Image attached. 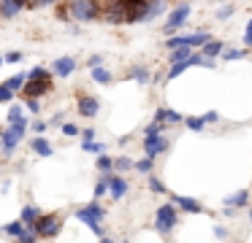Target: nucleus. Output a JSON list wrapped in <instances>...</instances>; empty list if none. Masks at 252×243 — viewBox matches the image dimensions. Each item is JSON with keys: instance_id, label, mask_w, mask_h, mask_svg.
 Here are the masks:
<instances>
[{"instance_id": "nucleus-16", "label": "nucleus", "mask_w": 252, "mask_h": 243, "mask_svg": "<svg viewBox=\"0 0 252 243\" xmlns=\"http://www.w3.org/2000/svg\"><path fill=\"white\" fill-rule=\"evenodd\" d=\"M22 8H25V0H3V3H0V14L6 16V19L17 16Z\"/></svg>"}, {"instance_id": "nucleus-40", "label": "nucleus", "mask_w": 252, "mask_h": 243, "mask_svg": "<svg viewBox=\"0 0 252 243\" xmlns=\"http://www.w3.org/2000/svg\"><path fill=\"white\" fill-rule=\"evenodd\" d=\"M63 133L65 135H79V127L76 124H63Z\"/></svg>"}, {"instance_id": "nucleus-9", "label": "nucleus", "mask_w": 252, "mask_h": 243, "mask_svg": "<svg viewBox=\"0 0 252 243\" xmlns=\"http://www.w3.org/2000/svg\"><path fill=\"white\" fill-rule=\"evenodd\" d=\"M98 111H100L98 97H93V95H82V97H79V113H82V116L93 119V116H98Z\"/></svg>"}, {"instance_id": "nucleus-46", "label": "nucleus", "mask_w": 252, "mask_h": 243, "mask_svg": "<svg viewBox=\"0 0 252 243\" xmlns=\"http://www.w3.org/2000/svg\"><path fill=\"white\" fill-rule=\"evenodd\" d=\"M52 3H57V0H35V5H52Z\"/></svg>"}, {"instance_id": "nucleus-14", "label": "nucleus", "mask_w": 252, "mask_h": 243, "mask_svg": "<svg viewBox=\"0 0 252 243\" xmlns=\"http://www.w3.org/2000/svg\"><path fill=\"white\" fill-rule=\"evenodd\" d=\"M155 119H158V122H165V124L185 122V116H182L179 111H174V108H158V111H155Z\"/></svg>"}, {"instance_id": "nucleus-8", "label": "nucleus", "mask_w": 252, "mask_h": 243, "mask_svg": "<svg viewBox=\"0 0 252 243\" xmlns=\"http://www.w3.org/2000/svg\"><path fill=\"white\" fill-rule=\"evenodd\" d=\"M25 130H28V119H25V122H14L11 127L6 130V135H3V146H6V149H14V146L25 138Z\"/></svg>"}, {"instance_id": "nucleus-37", "label": "nucleus", "mask_w": 252, "mask_h": 243, "mask_svg": "<svg viewBox=\"0 0 252 243\" xmlns=\"http://www.w3.org/2000/svg\"><path fill=\"white\" fill-rule=\"evenodd\" d=\"M244 46H252V19L247 22V27H244Z\"/></svg>"}, {"instance_id": "nucleus-27", "label": "nucleus", "mask_w": 252, "mask_h": 243, "mask_svg": "<svg viewBox=\"0 0 252 243\" xmlns=\"http://www.w3.org/2000/svg\"><path fill=\"white\" fill-rule=\"evenodd\" d=\"M133 79H136L138 84H147V81H149V70L144 68V65H138V68H133Z\"/></svg>"}, {"instance_id": "nucleus-45", "label": "nucleus", "mask_w": 252, "mask_h": 243, "mask_svg": "<svg viewBox=\"0 0 252 243\" xmlns=\"http://www.w3.org/2000/svg\"><path fill=\"white\" fill-rule=\"evenodd\" d=\"M82 135H84V140H93L95 138V130H84Z\"/></svg>"}, {"instance_id": "nucleus-38", "label": "nucleus", "mask_w": 252, "mask_h": 243, "mask_svg": "<svg viewBox=\"0 0 252 243\" xmlns=\"http://www.w3.org/2000/svg\"><path fill=\"white\" fill-rule=\"evenodd\" d=\"M230 16H233V5H225L217 11V19H230Z\"/></svg>"}, {"instance_id": "nucleus-23", "label": "nucleus", "mask_w": 252, "mask_h": 243, "mask_svg": "<svg viewBox=\"0 0 252 243\" xmlns=\"http://www.w3.org/2000/svg\"><path fill=\"white\" fill-rule=\"evenodd\" d=\"M33 149L38 151L41 157H52V146H49V140H46V138H35L33 140Z\"/></svg>"}, {"instance_id": "nucleus-31", "label": "nucleus", "mask_w": 252, "mask_h": 243, "mask_svg": "<svg viewBox=\"0 0 252 243\" xmlns=\"http://www.w3.org/2000/svg\"><path fill=\"white\" fill-rule=\"evenodd\" d=\"M106 192H109V176H103L98 184H95V197H103Z\"/></svg>"}, {"instance_id": "nucleus-21", "label": "nucleus", "mask_w": 252, "mask_h": 243, "mask_svg": "<svg viewBox=\"0 0 252 243\" xmlns=\"http://www.w3.org/2000/svg\"><path fill=\"white\" fill-rule=\"evenodd\" d=\"M185 124H187V130H192V133H201V130L203 127H206V119H203V116H187L185 119Z\"/></svg>"}, {"instance_id": "nucleus-44", "label": "nucleus", "mask_w": 252, "mask_h": 243, "mask_svg": "<svg viewBox=\"0 0 252 243\" xmlns=\"http://www.w3.org/2000/svg\"><path fill=\"white\" fill-rule=\"evenodd\" d=\"M33 130H35V133H44L46 124H44V122H35V124H33Z\"/></svg>"}, {"instance_id": "nucleus-5", "label": "nucleus", "mask_w": 252, "mask_h": 243, "mask_svg": "<svg viewBox=\"0 0 252 243\" xmlns=\"http://www.w3.org/2000/svg\"><path fill=\"white\" fill-rule=\"evenodd\" d=\"M33 230L38 232V238H55L57 232H60V219H57L55 214L49 216H38L33 224Z\"/></svg>"}, {"instance_id": "nucleus-32", "label": "nucleus", "mask_w": 252, "mask_h": 243, "mask_svg": "<svg viewBox=\"0 0 252 243\" xmlns=\"http://www.w3.org/2000/svg\"><path fill=\"white\" fill-rule=\"evenodd\" d=\"M6 232H8V235H22V232H25V221H11V224H8L6 227Z\"/></svg>"}, {"instance_id": "nucleus-7", "label": "nucleus", "mask_w": 252, "mask_h": 243, "mask_svg": "<svg viewBox=\"0 0 252 243\" xmlns=\"http://www.w3.org/2000/svg\"><path fill=\"white\" fill-rule=\"evenodd\" d=\"M209 41V32H195V35H168V49L176 46H203Z\"/></svg>"}, {"instance_id": "nucleus-19", "label": "nucleus", "mask_w": 252, "mask_h": 243, "mask_svg": "<svg viewBox=\"0 0 252 243\" xmlns=\"http://www.w3.org/2000/svg\"><path fill=\"white\" fill-rule=\"evenodd\" d=\"M38 216H41V214H38V208H35V205H25V208H22V221H25L28 227H33Z\"/></svg>"}, {"instance_id": "nucleus-4", "label": "nucleus", "mask_w": 252, "mask_h": 243, "mask_svg": "<svg viewBox=\"0 0 252 243\" xmlns=\"http://www.w3.org/2000/svg\"><path fill=\"white\" fill-rule=\"evenodd\" d=\"M187 16H190V5H187V3H179V5H176V8L168 14V22H165V30H163V32H165V35H176V30H179V27L187 22Z\"/></svg>"}, {"instance_id": "nucleus-11", "label": "nucleus", "mask_w": 252, "mask_h": 243, "mask_svg": "<svg viewBox=\"0 0 252 243\" xmlns=\"http://www.w3.org/2000/svg\"><path fill=\"white\" fill-rule=\"evenodd\" d=\"M109 194L111 200H122L127 194V181L122 176H109Z\"/></svg>"}, {"instance_id": "nucleus-29", "label": "nucleus", "mask_w": 252, "mask_h": 243, "mask_svg": "<svg viewBox=\"0 0 252 243\" xmlns=\"http://www.w3.org/2000/svg\"><path fill=\"white\" fill-rule=\"evenodd\" d=\"M25 79H28V76H22V73H19V76H11V79L6 81V84L11 86L14 92H19V89H22V86H25Z\"/></svg>"}, {"instance_id": "nucleus-35", "label": "nucleus", "mask_w": 252, "mask_h": 243, "mask_svg": "<svg viewBox=\"0 0 252 243\" xmlns=\"http://www.w3.org/2000/svg\"><path fill=\"white\" fill-rule=\"evenodd\" d=\"M82 149H84V151H93V154H103V146L95 143V140H84Z\"/></svg>"}, {"instance_id": "nucleus-22", "label": "nucleus", "mask_w": 252, "mask_h": 243, "mask_svg": "<svg viewBox=\"0 0 252 243\" xmlns=\"http://www.w3.org/2000/svg\"><path fill=\"white\" fill-rule=\"evenodd\" d=\"M93 81H98V84H109L111 73L106 68H100V65H93Z\"/></svg>"}, {"instance_id": "nucleus-28", "label": "nucleus", "mask_w": 252, "mask_h": 243, "mask_svg": "<svg viewBox=\"0 0 252 243\" xmlns=\"http://www.w3.org/2000/svg\"><path fill=\"white\" fill-rule=\"evenodd\" d=\"M14 122H25V116H22V106H11V111H8V124H14Z\"/></svg>"}, {"instance_id": "nucleus-17", "label": "nucleus", "mask_w": 252, "mask_h": 243, "mask_svg": "<svg viewBox=\"0 0 252 243\" xmlns=\"http://www.w3.org/2000/svg\"><path fill=\"white\" fill-rule=\"evenodd\" d=\"M52 70H55L57 76H63V79H65V76H71L73 70H76V62H73L71 57H60V59L55 62V68H52Z\"/></svg>"}, {"instance_id": "nucleus-15", "label": "nucleus", "mask_w": 252, "mask_h": 243, "mask_svg": "<svg viewBox=\"0 0 252 243\" xmlns=\"http://www.w3.org/2000/svg\"><path fill=\"white\" fill-rule=\"evenodd\" d=\"M165 14V0H147V11H144V22H152Z\"/></svg>"}, {"instance_id": "nucleus-10", "label": "nucleus", "mask_w": 252, "mask_h": 243, "mask_svg": "<svg viewBox=\"0 0 252 243\" xmlns=\"http://www.w3.org/2000/svg\"><path fill=\"white\" fill-rule=\"evenodd\" d=\"M52 89V81L49 79H28V86H25V95L30 97H38L44 95V92Z\"/></svg>"}, {"instance_id": "nucleus-30", "label": "nucleus", "mask_w": 252, "mask_h": 243, "mask_svg": "<svg viewBox=\"0 0 252 243\" xmlns=\"http://www.w3.org/2000/svg\"><path fill=\"white\" fill-rule=\"evenodd\" d=\"M149 189H152V192H158V194H165V192H168V187H165L160 178H155V176L149 178Z\"/></svg>"}, {"instance_id": "nucleus-25", "label": "nucleus", "mask_w": 252, "mask_h": 243, "mask_svg": "<svg viewBox=\"0 0 252 243\" xmlns=\"http://www.w3.org/2000/svg\"><path fill=\"white\" fill-rule=\"evenodd\" d=\"M247 52L244 49H228V52H222V59H228V62H236V59H244Z\"/></svg>"}, {"instance_id": "nucleus-39", "label": "nucleus", "mask_w": 252, "mask_h": 243, "mask_svg": "<svg viewBox=\"0 0 252 243\" xmlns=\"http://www.w3.org/2000/svg\"><path fill=\"white\" fill-rule=\"evenodd\" d=\"M28 111H30V113H38V111H41L38 97H30V100H28Z\"/></svg>"}, {"instance_id": "nucleus-6", "label": "nucleus", "mask_w": 252, "mask_h": 243, "mask_svg": "<svg viewBox=\"0 0 252 243\" xmlns=\"http://www.w3.org/2000/svg\"><path fill=\"white\" fill-rule=\"evenodd\" d=\"M165 149H168V138H165L163 133H147V138H144V154L158 157V154H163Z\"/></svg>"}, {"instance_id": "nucleus-3", "label": "nucleus", "mask_w": 252, "mask_h": 243, "mask_svg": "<svg viewBox=\"0 0 252 243\" xmlns=\"http://www.w3.org/2000/svg\"><path fill=\"white\" fill-rule=\"evenodd\" d=\"M176 221H179V219H176V208L171 203L160 205L158 214H155V227H158L160 232H165V235H168V232L176 227Z\"/></svg>"}, {"instance_id": "nucleus-13", "label": "nucleus", "mask_w": 252, "mask_h": 243, "mask_svg": "<svg viewBox=\"0 0 252 243\" xmlns=\"http://www.w3.org/2000/svg\"><path fill=\"white\" fill-rule=\"evenodd\" d=\"M222 203H225V208H244V205L250 203V192H247V189H239V192L228 194Z\"/></svg>"}, {"instance_id": "nucleus-36", "label": "nucleus", "mask_w": 252, "mask_h": 243, "mask_svg": "<svg viewBox=\"0 0 252 243\" xmlns=\"http://www.w3.org/2000/svg\"><path fill=\"white\" fill-rule=\"evenodd\" d=\"M49 70H46V68H41V65H38V68H33V70H30V73H28V79H49Z\"/></svg>"}, {"instance_id": "nucleus-18", "label": "nucleus", "mask_w": 252, "mask_h": 243, "mask_svg": "<svg viewBox=\"0 0 252 243\" xmlns=\"http://www.w3.org/2000/svg\"><path fill=\"white\" fill-rule=\"evenodd\" d=\"M222 52H225L222 41H212V38H209V41L201 46V54H203V57H212V59H214V57H220Z\"/></svg>"}, {"instance_id": "nucleus-33", "label": "nucleus", "mask_w": 252, "mask_h": 243, "mask_svg": "<svg viewBox=\"0 0 252 243\" xmlns=\"http://www.w3.org/2000/svg\"><path fill=\"white\" fill-rule=\"evenodd\" d=\"M98 167H100L103 173H109L111 167H114V160H111V157H106V154H100V157H98Z\"/></svg>"}, {"instance_id": "nucleus-43", "label": "nucleus", "mask_w": 252, "mask_h": 243, "mask_svg": "<svg viewBox=\"0 0 252 243\" xmlns=\"http://www.w3.org/2000/svg\"><path fill=\"white\" fill-rule=\"evenodd\" d=\"M214 238H228V230L225 227H214Z\"/></svg>"}, {"instance_id": "nucleus-47", "label": "nucleus", "mask_w": 252, "mask_h": 243, "mask_svg": "<svg viewBox=\"0 0 252 243\" xmlns=\"http://www.w3.org/2000/svg\"><path fill=\"white\" fill-rule=\"evenodd\" d=\"M250 224H252V208H250Z\"/></svg>"}, {"instance_id": "nucleus-24", "label": "nucleus", "mask_w": 252, "mask_h": 243, "mask_svg": "<svg viewBox=\"0 0 252 243\" xmlns=\"http://www.w3.org/2000/svg\"><path fill=\"white\" fill-rule=\"evenodd\" d=\"M152 167H155V157H144V160H138L136 162V170L138 173H152Z\"/></svg>"}, {"instance_id": "nucleus-1", "label": "nucleus", "mask_w": 252, "mask_h": 243, "mask_svg": "<svg viewBox=\"0 0 252 243\" xmlns=\"http://www.w3.org/2000/svg\"><path fill=\"white\" fill-rule=\"evenodd\" d=\"M103 216H106V211H103V205H100V203H90V205H84V208L76 211V219L82 221V224H87L90 230H93L95 235L100 238V241H109V238L103 235V230H100V221H103Z\"/></svg>"}, {"instance_id": "nucleus-49", "label": "nucleus", "mask_w": 252, "mask_h": 243, "mask_svg": "<svg viewBox=\"0 0 252 243\" xmlns=\"http://www.w3.org/2000/svg\"><path fill=\"white\" fill-rule=\"evenodd\" d=\"M0 62H3V59H0Z\"/></svg>"}, {"instance_id": "nucleus-26", "label": "nucleus", "mask_w": 252, "mask_h": 243, "mask_svg": "<svg viewBox=\"0 0 252 243\" xmlns=\"http://www.w3.org/2000/svg\"><path fill=\"white\" fill-rule=\"evenodd\" d=\"M114 167H117V170H130V167H136V162H133L130 157H117Z\"/></svg>"}, {"instance_id": "nucleus-12", "label": "nucleus", "mask_w": 252, "mask_h": 243, "mask_svg": "<svg viewBox=\"0 0 252 243\" xmlns=\"http://www.w3.org/2000/svg\"><path fill=\"white\" fill-rule=\"evenodd\" d=\"M174 203L179 205L182 211H187V214H201V211H203V205L198 203L195 197H187V194H176Z\"/></svg>"}, {"instance_id": "nucleus-42", "label": "nucleus", "mask_w": 252, "mask_h": 243, "mask_svg": "<svg viewBox=\"0 0 252 243\" xmlns=\"http://www.w3.org/2000/svg\"><path fill=\"white\" fill-rule=\"evenodd\" d=\"M203 119H206V122H217L220 113H217V111H209V113H203Z\"/></svg>"}, {"instance_id": "nucleus-2", "label": "nucleus", "mask_w": 252, "mask_h": 243, "mask_svg": "<svg viewBox=\"0 0 252 243\" xmlns=\"http://www.w3.org/2000/svg\"><path fill=\"white\" fill-rule=\"evenodd\" d=\"M98 14H100V8L95 0H73L71 3V16L79 22H93Z\"/></svg>"}, {"instance_id": "nucleus-48", "label": "nucleus", "mask_w": 252, "mask_h": 243, "mask_svg": "<svg viewBox=\"0 0 252 243\" xmlns=\"http://www.w3.org/2000/svg\"><path fill=\"white\" fill-rule=\"evenodd\" d=\"M0 146H3V140H0Z\"/></svg>"}, {"instance_id": "nucleus-20", "label": "nucleus", "mask_w": 252, "mask_h": 243, "mask_svg": "<svg viewBox=\"0 0 252 243\" xmlns=\"http://www.w3.org/2000/svg\"><path fill=\"white\" fill-rule=\"evenodd\" d=\"M192 57V46H176L171 52V62H182V59H190Z\"/></svg>"}, {"instance_id": "nucleus-41", "label": "nucleus", "mask_w": 252, "mask_h": 243, "mask_svg": "<svg viewBox=\"0 0 252 243\" xmlns=\"http://www.w3.org/2000/svg\"><path fill=\"white\" fill-rule=\"evenodd\" d=\"M22 59V54L19 52H11V54H6V62H19Z\"/></svg>"}, {"instance_id": "nucleus-34", "label": "nucleus", "mask_w": 252, "mask_h": 243, "mask_svg": "<svg viewBox=\"0 0 252 243\" xmlns=\"http://www.w3.org/2000/svg\"><path fill=\"white\" fill-rule=\"evenodd\" d=\"M14 95H17V92H14L8 84H0V103H8Z\"/></svg>"}]
</instances>
